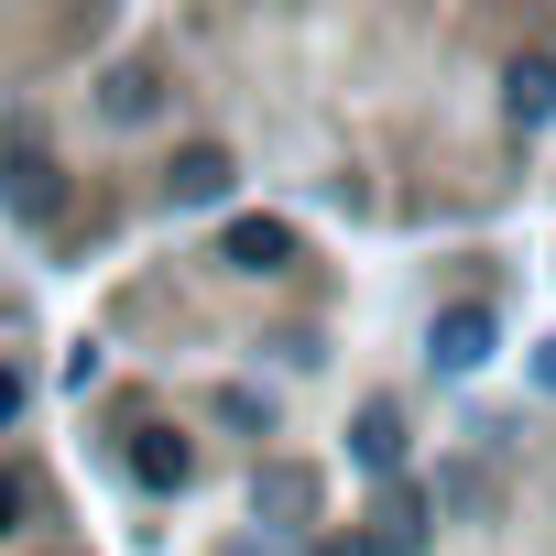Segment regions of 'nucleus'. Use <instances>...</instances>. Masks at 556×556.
Here are the masks:
<instances>
[{
	"mask_svg": "<svg viewBox=\"0 0 556 556\" xmlns=\"http://www.w3.org/2000/svg\"><path fill=\"white\" fill-rule=\"evenodd\" d=\"M229 175H240V164H229L218 142H186V153L164 164V186H175V207H207V197H229Z\"/></svg>",
	"mask_w": 556,
	"mask_h": 556,
	"instance_id": "1",
	"label": "nucleus"
},
{
	"mask_svg": "<svg viewBox=\"0 0 556 556\" xmlns=\"http://www.w3.org/2000/svg\"><path fill=\"white\" fill-rule=\"evenodd\" d=\"M491 361V306H447L437 317V371H480Z\"/></svg>",
	"mask_w": 556,
	"mask_h": 556,
	"instance_id": "2",
	"label": "nucleus"
},
{
	"mask_svg": "<svg viewBox=\"0 0 556 556\" xmlns=\"http://www.w3.org/2000/svg\"><path fill=\"white\" fill-rule=\"evenodd\" d=\"M229 262H240V273H285V262H295V229H285V218H240V229H229Z\"/></svg>",
	"mask_w": 556,
	"mask_h": 556,
	"instance_id": "3",
	"label": "nucleus"
},
{
	"mask_svg": "<svg viewBox=\"0 0 556 556\" xmlns=\"http://www.w3.org/2000/svg\"><path fill=\"white\" fill-rule=\"evenodd\" d=\"M502 110H513V131H534V121L556 110V66H513V77H502Z\"/></svg>",
	"mask_w": 556,
	"mask_h": 556,
	"instance_id": "4",
	"label": "nucleus"
},
{
	"mask_svg": "<svg viewBox=\"0 0 556 556\" xmlns=\"http://www.w3.org/2000/svg\"><path fill=\"white\" fill-rule=\"evenodd\" d=\"M350 458H361V469H404V415H393V404H371V415H361V437H350Z\"/></svg>",
	"mask_w": 556,
	"mask_h": 556,
	"instance_id": "5",
	"label": "nucleus"
},
{
	"mask_svg": "<svg viewBox=\"0 0 556 556\" xmlns=\"http://www.w3.org/2000/svg\"><path fill=\"white\" fill-rule=\"evenodd\" d=\"M262 513H273V523H306V513H317V480H306V469H262Z\"/></svg>",
	"mask_w": 556,
	"mask_h": 556,
	"instance_id": "6",
	"label": "nucleus"
},
{
	"mask_svg": "<svg viewBox=\"0 0 556 556\" xmlns=\"http://www.w3.org/2000/svg\"><path fill=\"white\" fill-rule=\"evenodd\" d=\"M131 469H142L153 491H186V469H197V458H186V437H142V447H131Z\"/></svg>",
	"mask_w": 556,
	"mask_h": 556,
	"instance_id": "7",
	"label": "nucleus"
},
{
	"mask_svg": "<svg viewBox=\"0 0 556 556\" xmlns=\"http://www.w3.org/2000/svg\"><path fill=\"white\" fill-rule=\"evenodd\" d=\"M12 207H23V218L55 207V164H45V153H12Z\"/></svg>",
	"mask_w": 556,
	"mask_h": 556,
	"instance_id": "8",
	"label": "nucleus"
},
{
	"mask_svg": "<svg viewBox=\"0 0 556 556\" xmlns=\"http://www.w3.org/2000/svg\"><path fill=\"white\" fill-rule=\"evenodd\" d=\"M110 121H153V77H142V66L110 77Z\"/></svg>",
	"mask_w": 556,
	"mask_h": 556,
	"instance_id": "9",
	"label": "nucleus"
},
{
	"mask_svg": "<svg viewBox=\"0 0 556 556\" xmlns=\"http://www.w3.org/2000/svg\"><path fill=\"white\" fill-rule=\"evenodd\" d=\"M12 415H23V371H12V361H0V426H12Z\"/></svg>",
	"mask_w": 556,
	"mask_h": 556,
	"instance_id": "10",
	"label": "nucleus"
},
{
	"mask_svg": "<svg viewBox=\"0 0 556 556\" xmlns=\"http://www.w3.org/2000/svg\"><path fill=\"white\" fill-rule=\"evenodd\" d=\"M12 513H23V491H12V480H0V523H12Z\"/></svg>",
	"mask_w": 556,
	"mask_h": 556,
	"instance_id": "11",
	"label": "nucleus"
},
{
	"mask_svg": "<svg viewBox=\"0 0 556 556\" xmlns=\"http://www.w3.org/2000/svg\"><path fill=\"white\" fill-rule=\"evenodd\" d=\"M328 556H361V545H328Z\"/></svg>",
	"mask_w": 556,
	"mask_h": 556,
	"instance_id": "12",
	"label": "nucleus"
}]
</instances>
